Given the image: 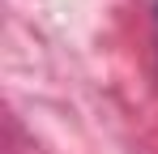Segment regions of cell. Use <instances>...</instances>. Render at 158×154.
<instances>
[]
</instances>
